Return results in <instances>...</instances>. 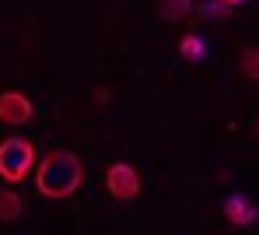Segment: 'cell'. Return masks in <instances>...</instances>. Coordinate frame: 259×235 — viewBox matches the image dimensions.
I'll use <instances>...</instances> for the list:
<instances>
[{
	"mask_svg": "<svg viewBox=\"0 0 259 235\" xmlns=\"http://www.w3.org/2000/svg\"><path fill=\"white\" fill-rule=\"evenodd\" d=\"M105 189L116 197V200H137V193H140V176H137V169L130 165V162H112L109 169H105Z\"/></svg>",
	"mask_w": 259,
	"mask_h": 235,
	"instance_id": "cell-3",
	"label": "cell"
},
{
	"mask_svg": "<svg viewBox=\"0 0 259 235\" xmlns=\"http://www.w3.org/2000/svg\"><path fill=\"white\" fill-rule=\"evenodd\" d=\"M179 53H182L186 63H200V60L207 56V43H203L196 32H186V35L179 39Z\"/></svg>",
	"mask_w": 259,
	"mask_h": 235,
	"instance_id": "cell-7",
	"label": "cell"
},
{
	"mask_svg": "<svg viewBox=\"0 0 259 235\" xmlns=\"http://www.w3.org/2000/svg\"><path fill=\"white\" fill-rule=\"evenodd\" d=\"M21 211H25L21 193H14V189H0V221H18Z\"/></svg>",
	"mask_w": 259,
	"mask_h": 235,
	"instance_id": "cell-8",
	"label": "cell"
},
{
	"mask_svg": "<svg viewBox=\"0 0 259 235\" xmlns=\"http://www.w3.org/2000/svg\"><path fill=\"white\" fill-rule=\"evenodd\" d=\"M32 112H35V105L25 92L0 95V123L4 127H25V123H32Z\"/></svg>",
	"mask_w": 259,
	"mask_h": 235,
	"instance_id": "cell-4",
	"label": "cell"
},
{
	"mask_svg": "<svg viewBox=\"0 0 259 235\" xmlns=\"http://www.w3.org/2000/svg\"><path fill=\"white\" fill-rule=\"evenodd\" d=\"M224 7H242V4H249V0H221Z\"/></svg>",
	"mask_w": 259,
	"mask_h": 235,
	"instance_id": "cell-11",
	"label": "cell"
},
{
	"mask_svg": "<svg viewBox=\"0 0 259 235\" xmlns=\"http://www.w3.org/2000/svg\"><path fill=\"white\" fill-rule=\"evenodd\" d=\"M81 179H84V169H81V158L74 151L53 147V151H46L42 158L35 162V189L42 193L46 200L74 197L77 186H81Z\"/></svg>",
	"mask_w": 259,
	"mask_h": 235,
	"instance_id": "cell-1",
	"label": "cell"
},
{
	"mask_svg": "<svg viewBox=\"0 0 259 235\" xmlns=\"http://www.w3.org/2000/svg\"><path fill=\"white\" fill-rule=\"evenodd\" d=\"M224 218L231 221V225H252V221H259V207L245 197V193H231L228 200H224Z\"/></svg>",
	"mask_w": 259,
	"mask_h": 235,
	"instance_id": "cell-5",
	"label": "cell"
},
{
	"mask_svg": "<svg viewBox=\"0 0 259 235\" xmlns=\"http://www.w3.org/2000/svg\"><path fill=\"white\" fill-rule=\"evenodd\" d=\"M238 70H242V77H245V81H259V46H252V49H245V53H242Z\"/></svg>",
	"mask_w": 259,
	"mask_h": 235,
	"instance_id": "cell-9",
	"label": "cell"
},
{
	"mask_svg": "<svg viewBox=\"0 0 259 235\" xmlns=\"http://www.w3.org/2000/svg\"><path fill=\"white\" fill-rule=\"evenodd\" d=\"M231 7H224L221 0H210V4H200V14H207V18H221V14H228Z\"/></svg>",
	"mask_w": 259,
	"mask_h": 235,
	"instance_id": "cell-10",
	"label": "cell"
},
{
	"mask_svg": "<svg viewBox=\"0 0 259 235\" xmlns=\"http://www.w3.org/2000/svg\"><path fill=\"white\" fill-rule=\"evenodd\" d=\"M256 137H259V120H256Z\"/></svg>",
	"mask_w": 259,
	"mask_h": 235,
	"instance_id": "cell-12",
	"label": "cell"
},
{
	"mask_svg": "<svg viewBox=\"0 0 259 235\" xmlns=\"http://www.w3.org/2000/svg\"><path fill=\"white\" fill-rule=\"evenodd\" d=\"M193 11H196L193 0H158V14H161V21H168V25L186 21Z\"/></svg>",
	"mask_w": 259,
	"mask_h": 235,
	"instance_id": "cell-6",
	"label": "cell"
},
{
	"mask_svg": "<svg viewBox=\"0 0 259 235\" xmlns=\"http://www.w3.org/2000/svg\"><path fill=\"white\" fill-rule=\"evenodd\" d=\"M35 162H39V154H35V144L28 141V137H7V141H0V179L4 183L18 186L21 179H28V172H32Z\"/></svg>",
	"mask_w": 259,
	"mask_h": 235,
	"instance_id": "cell-2",
	"label": "cell"
}]
</instances>
